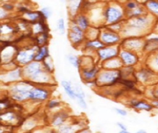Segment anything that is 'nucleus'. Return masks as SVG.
<instances>
[{
  "label": "nucleus",
  "instance_id": "obj_14",
  "mask_svg": "<svg viewBox=\"0 0 158 133\" xmlns=\"http://www.w3.org/2000/svg\"><path fill=\"white\" fill-rule=\"evenodd\" d=\"M120 47L119 46H104L96 52V58L100 65L106 60L118 57Z\"/></svg>",
  "mask_w": 158,
  "mask_h": 133
},
{
  "label": "nucleus",
  "instance_id": "obj_11",
  "mask_svg": "<svg viewBox=\"0 0 158 133\" xmlns=\"http://www.w3.org/2000/svg\"><path fill=\"white\" fill-rule=\"evenodd\" d=\"M68 39L71 45L76 49H81L86 41L85 33L71 21L68 31Z\"/></svg>",
  "mask_w": 158,
  "mask_h": 133
},
{
  "label": "nucleus",
  "instance_id": "obj_21",
  "mask_svg": "<svg viewBox=\"0 0 158 133\" xmlns=\"http://www.w3.org/2000/svg\"><path fill=\"white\" fill-rule=\"evenodd\" d=\"M73 87H74V93H75V100L77 101V103L82 109H87L88 103L86 101V94L83 90L82 87L78 82L73 83Z\"/></svg>",
  "mask_w": 158,
  "mask_h": 133
},
{
  "label": "nucleus",
  "instance_id": "obj_43",
  "mask_svg": "<svg viewBox=\"0 0 158 133\" xmlns=\"http://www.w3.org/2000/svg\"><path fill=\"white\" fill-rule=\"evenodd\" d=\"M40 13H41L42 17L44 20H47L49 18L50 16L52 15V10L50 7H42L41 10H40Z\"/></svg>",
  "mask_w": 158,
  "mask_h": 133
},
{
  "label": "nucleus",
  "instance_id": "obj_48",
  "mask_svg": "<svg viewBox=\"0 0 158 133\" xmlns=\"http://www.w3.org/2000/svg\"><path fill=\"white\" fill-rule=\"evenodd\" d=\"M133 133H147V131L144 130H139L136 131V132H133Z\"/></svg>",
  "mask_w": 158,
  "mask_h": 133
},
{
  "label": "nucleus",
  "instance_id": "obj_35",
  "mask_svg": "<svg viewBox=\"0 0 158 133\" xmlns=\"http://www.w3.org/2000/svg\"><path fill=\"white\" fill-rule=\"evenodd\" d=\"M101 28L97 27L96 26H90L88 29L85 31V33L86 39H98L99 34H100Z\"/></svg>",
  "mask_w": 158,
  "mask_h": 133
},
{
  "label": "nucleus",
  "instance_id": "obj_2",
  "mask_svg": "<svg viewBox=\"0 0 158 133\" xmlns=\"http://www.w3.org/2000/svg\"><path fill=\"white\" fill-rule=\"evenodd\" d=\"M154 17L149 14L126 19L120 34L123 37H145L153 24Z\"/></svg>",
  "mask_w": 158,
  "mask_h": 133
},
{
  "label": "nucleus",
  "instance_id": "obj_29",
  "mask_svg": "<svg viewBox=\"0 0 158 133\" xmlns=\"http://www.w3.org/2000/svg\"><path fill=\"white\" fill-rule=\"evenodd\" d=\"M143 63H144L148 67L152 68L156 73L158 74V51L149 54V55H147V57Z\"/></svg>",
  "mask_w": 158,
  "mask_h": 133
},
{
  "label": "nucleus",
  "instance_id": "obj_54",
  "mask_svg": "<svg viewBox=\"0 0 158 133\" xmlns=\"http://www.w3.org/2000/svg\"><path fill=\"white\" fill-rule=\"evenodd\" d=\"M90 133H91V132H90Z\"/></svg>",
  "mask_w": 158,
  "mask_h": 133
},
{
  "label": "nucleus",
  "instance_id": "obj_4",
  "mask_svg": "<svg viewBox=\"0 0 158 133\" xmlns=\"http://www.w3.org/2000/svg\"><path fill=\"white\" fill-rule=\"evenodd\" d=\"M121 79L122 77H121L120 70H109L101 68L96 79V90L119 86Z\"/></svg>",
  "mask_w": 158,
  "mask_h": 133
},
{
  "label": "nucleus",
  "instance_id": "obj_47",
  "mask_svg": "<svg viewBox=\"0 0 158 133\" xmlns=\"http://www.w3.org/2000/svg\"><path fill=\"white\" fill-rule=\"evenodd\" d=\"M151 103L154 106L155 108H157L158 109V99H153L151 100Z\"/></svg>",
  "mask_w": 158,
  "mask_h": 133
},
{
  "label": "nucleus",
  "instance_id": "obj_19",
  "mask_svg": "<svg viewBox=\"0 0 158 133\" xmlns=\"http://www.w3.org/2000/svg\"><path fill=\"white\" fill-rule=\"evenodd\" d=\"M18 50V46L13 44H7L0 48V62H3L6 65L15 61Z\"/></svg>",
  "mask_w": 158,
  "mask_h": 133
},
{
  "label": "nucleus",
  "instance_id": "obj_41",
  "mask_svg": "<svg viewBox=\"0 0 158 133\" xmlns=\"http://www.w3.org/2000/svg\"><path fill=\"white\" fill-rule=\"evenodd\" d=\"M147 94L151 99H158V82L148 88Z\"/></svg>",
  "mask_w": 158,
  "mask_h": 133
},
{
  "label": "nucleus",
  "instance_id": "obj_36",
  "mask_svg": "<svg viewBox=\"0 0 158 133\" xmlns=\"http://www.w3.org/2000/svg\"><path fill=\"white\" fill-rule=\"evenodd\" d=\"M144 7L147 11H149L153 15H158L157 0H147L144 3Z\"/></svg>",
  "mask_w": 158,
  "mask_h": 133
},
{
  "label": "nucleus",
  "instance_id": "obj_50",
  "mask_svg": "<svg viewBox=\"0 0 158 133\" xmlns=\"http://www.w3.org/2000/svg\"><path fill=\"white\" fill-rule=\"evenodd\" d=\"M102 1H104V2H107V1H110V0H102Z\"/></svg>",
  "mask_w": 158,
  "mask_h": 133
},
{
  "label": "nucleus",
  "instance_id": "obj_16",
  "mask_svg": "<svg viewBox=\"0 0 158 133\" xmlns=\"http://www.w3.org/2000/svg\"><path fill=\"white\" fill-rule=\"evenodd\" d=\"M127 104L130 108L138 111L149 112L155 108L150 102L143 98H139L137 96L130 98L127 100Z\"/></svg>",
  "mask_w": 158,
  "mask_h": 133
},
{
  "label": "nucleus",
  "instance_id": "obj_22",
  "mask_svg": "<svg viewBox=\"0 0 158 133\" xmlns=\"http://www.w3.org/2000/svg\"><path fill=\"white\" fill-rule=\"evenodd\" d=\"M81 125L82 124L80 122H67L60 127L55 130L54 133H77L80 130L85 128Z\"/></svg>",
  "mask_w": 158,
  "mask_h": 133
},
{
  "label": "nucleus",
  "instance_id": "obj_24",
  "mask_svg": "<svg viewBox=\"0 0 158 133\" xmlns=\"http://www.w3.org/2000/svg\"><path fill=\"white\" fill-rule=\"evenodd\" d=\"M158 51V36L150 38H145L143 55H149Z\"/></svg>",
  "mask_w": 158,
  "mask_h": 133
},
{
  "label": "nucleus",
  "instance_id": "obj_44",
  "mask_svg": "<svg viewBox=\"0 0 158 133\" xmlns=\"http://www.w3.org/2000/svg\"><path fill=\"white\" fill-rule=\"evenodd\" d=\"M114 110L117 114H118L120 116H123V117H125V116H126L127 115V111L125 109H124V108L115 107Z\"/></svg>",
  "mask_w": 158,
  "mask_h": 133
},
{
  "label": "nucleus",
  "instance_id": "obj_45",
  "mask_svg": "<svg viewBox=\"0 0 158 133\" xmlns=\"http://www.w3.org/2000/svg\"><path fill=\"white\" fill-rule=\"evenodd\" d=\"M117 127L119 129V130H127V127L124 123L123 122H117Z\"/></svg>",
  "mask_w": 158,
  "mask_h": 133
},
{
  "label": "nucleus",
  "instance_id": "obj_23",
  "mask_svg": "<svg viewBox=\"0 0 158 133\" xmlns=\"http://www.w3.org/2000/svg\"><path fill=\"white\" fill-rule=\"evenodd\" d=\"M73 23L76 24L79 28L85 31L90 26V21L89 17L85 13H80L77 15L75 17L71 20Z\"/></svg>",
  "mask_w": 158,
  "mask_h": 133
},
{
  "label": "nucleus",
  "instance_id": "obj_27",
  "mask_svg": "<svg viewBox=\"0 0 158 133\" xmlns=\"http://www.w3.org/2000/svg\"><path fill=\"white\" fill-rule=\"evenodd\" d=\"M50 50L48 45L40 46V47H37V50L36 51L34 61L42 63L43 60L50 57Z\"/></svg>",
  "mask_w": 158,
  "mask_h": 133
},
{
  "label": "nucleus",
  "instance_id": "obj_30",
  "mask_svg": "<svg viewBox=\"0 0 158 133\" xmlns=\"http://www.w3.org/2000/svg\"><path fill=\"white\" fill-rule=\"evenodd\" d=\"M30 31L35 37V36L39 35L40 34L44 33V32H48L49 31V29H48L47 24L45 23V21L42 20V21H40L32 24Z\"/></svg>",
  "mask_w": 158,
  "mask_h": 133
},
{
  "label": "nucleus",
  "instance_id": "obj_42",
  "mask_svg": "<svg viewBox=\"0 0 158 133\" xmlns=\"http://www.w3.org/2000/svg\"><path fill=\"white\" fill-rule=\"evenodd\" d=\"M57 30L60 35H64L66 33V25H65V21L63 18L58 19L57 22Z\"/></svg>",
  "mask_w": 158,
  "mask_h": 133
},
{
  "label": "nucleus",
  "instance_id": "obj_39",
  "mask_svg": "<svg viewBox=\"0 0 158 133\" xmlns=\"http://www.w3.org/2000/svg\"><path fill=\"white\" fill-rule=\"evenodd\" d=\"M42 68H44V71L48 72V73L53 74L54 71H55V66H54V63L52 61V58L48 57V58H46L45 60H43L42 62Z\"/></svg>",
  "mask_w": 158,
  "mask_h": 133
},
{
  "label": "nucleus",
  "instance_id": "obj_13",
  "mask_svg": "<svg viewBox=\"0 0 158 133\" xmlns=\"http://www.w3.org/2000/svg\"><path fill=\"white\" fill-rule=\"evenodd\" d=\"M23 121L19 114L13 110L7 109L5 112L0 113V124H4V126L20 127Z\"/></svg>",
  "mask_w": 158,
  "mask_h": 133
},
{
  "label": "nucleus",
  "instance_id": "obj_9",
  "mask_svg": "<svg viewBox=\"0 0 158 133\" xmlns=\"http://www.w3.org/2000/svg\"><path fill=\"white\" fill-rule=\"evenodd\" d=\"M145 43V37H123L119 47L132 51L135 53L143 55V47Z\"/></svg>",
  "mask_w": 158,
  "mask_h": 133
},
{
  "label": "nucleus",
  "instance_id": "obj_20",
  "mask_svg": "<svg viewBox=\"0 0 158 133\" xmlns=\"http://www.w3.org/2000/svg\"><path fill=\"white\" fill-rule=\"evenodd\" d=\"M103 47H104V44L101 42L99 39H86L81 50H82L86 55L96 56V52L101 49Z\"/></svg>",
  "mask_w": 158,
  "mask_h": 133
},
{
  "label": "nucleus",
  "instance_id": "obj_18",
  "mask_svg": "<svg viewBox=\"0 0 158 133\" xmlns=\"http://www.w3.org/2000/svg\"><path fill=\"white\" fill-rule=\"evenodd\" d=\"M101 66L99 64H96L89 67H82L80 68V76L82 82L84 84L87 82L95 81L96 79L98 74L101 70Z\"/></svg>",
  "mask_w": 158,
  "mask_h": 133
},
{
  "label": "nucleus",
  "instance_id": "obj_10",
  "mask_svg": "<svg viewBox=\"0 0 158 133\" xmlns=\"http://www.w3.org/2000/svg\"><path fill=\"white\" fill-rule=\"evenodd\" d=\"M98 39L104 46H119L123 40L120 33L109 29L106 26L101 27Z\"/></svg>",
  "mask_w": 158,
  "mask_h": 133
},
{
  "label": "nucleus",
  "instance_id": "obj_38",
  "mask_svg": "<svg viewBox=\"0 0 158 133\" xmlns=\"http://www.w3.org/2000/svg\"><path fill=\"white\" fill-rule=\"evenodd\" d=\"M20 127H21V128L24 130L23 132H30L34 129L35 130V128L36 127V121L34 119H29L23 120Z\"/></svg>",
  "mask_w": 158,
  "mask_h": 133
},
{
  "label": "nucleus",
  "instance_id": "obj_12",
  "mask_svg": "<svg viewBox=\"0 0 158 133\" xmlns=\"http://www.w3.org/2000/svg\"><path fill=\"white\" fill-rule=\"evenodd\" d=\"M118 57L123 66L137 67L141 64V55L130 50L120 48Z\"/></svg>",
  "mask_w": 158,
  "mask_h": 133
},
{
  "label": "nucleus",
  "instance_id": "obj_25",
  "mask_svg": "<svg viewBox=\"0 0 158 133\" xmlns=\"http://www.w3.org/2000/svg\"><path fill=\"white\" fill-rule=\"evenodd\" d=\"M100 66L101 68L109 70H120L123 67L122 62L119 57L111 58L110 60H106L104 63H101Z\"/></svg>",
  "mask_w": 158,
  "mask_h": 133
},
{
  "label": "nucleus",
  "instance_id": "obj_1",
  "mask_svg": "<svg viewBox=\"0 0 158 133\" xmlns=\"http://www.w3.org/2000/svg\"><path fill=\"white\" fill-rule=\"evenodd\" d=\"M23 79L35 85L56 87V82L53 74L48 73L42 68V63L32 61L22 67Z\"/></svg>",
  "mask_w": 158,
  "mask_h": 133
},
{
  "label": "nucleus",
  "instance_id": "obj_33",
  "mask_svg": "<svg viewBox=\"0 0 158 133\" xmlns=\"http://www.w3.org/2000/svg\"><path fill=\"white\" fill-rule=\"evenodd\" d=\"M147 10L145 9L144 6L140 5L139 7H138L135 9L133 10L130 11H125V18L126 19L129 18H136L139 17V16L143 15L145 14H147Z\"/></svg>",
  "mask_w": 158,
  "mask_h": 133
},
{
  "label": "nucleus",
  "instance_id": "obj_8",
  "mask_svg": "<svg viewBox=\"0 0 158 133\" xmlns=\"http://www.w3.org/2000/svg\"><path fill=\"white\" fill-rule=\"evenodd\" d=\"M55 87L35 85L34 84L29 94L28 101L36 104L45 103L52 97Z\"/></svg>",
  "mask_w": 158,
  "mask_h": 133
},
{
  "label": "nucleus",
  "instance_id": "obj_3",
  "mask_svg": "<svg viewBox=\"0 0 158 133\" xmlns=\"http://www.w3.org/2000/svg\"><path fill=\"white\" fill-rule=\"evenodd\" d=\"M34 84L27 80L23 79L15 83L11 84L8 88V97L15 103H24L29 100L30 90Z\"/></svg>",
  "mask_w": 158,
  "mask_h": 133
},
{
  "label": "nucleus",
  "instance_id": "obj_28",
  "mask_svg": "<svg viewBox=\"0 0 158 133\" xmlns=\"http://www.w3.org/2000/svg\"><path fill=\"white\" fill-rule=\"evenodd\" d=\"M83 1L84 0H69L68 4V10L72 18L79 14L80 10H82Z\"/></svg>",
  "mask_w": 158,
  "mask_h": 133
},
{
  "label": "nucleus",
  "instance_id": "obj_51",
  "mask_svg": "<svg viewBox=\"0 0 158 133\" xmlns=\"http://www.w3.org/2000/svg\"><path fill=\"white\" fill-rule=\"evenodd\" d=\"M1 33H2V30L0 29V34H1Z\"/></svg>",
  "mask_w": 158,
  "mask_h": 133
},
{
  "label": "nucleus",
  "instance_id": "obj_5",
  "mask_svg": "<svg viewBox=\"0 0 158 133\" xmlns=\"http://www.w3.org/2000/svg\"><path fill=\"white\" fill-rule=\"evenodd\" d=\"M104 26L120 23L126 20L123 6L119 4H110L106 5L103 10Z\"/></svg>",
  "mask_w": 158,
  "mask_h": 133
},
{
  "label": "nucleus",
  "instance_id": "obj_52",
  "mask_svg": "<svg viewBox=\"0 0 158 133\" xmlns=\"http://www.w3.org/2000/svg\"><path fill=\"white\" fill-rule=\"evenodd\" d=\"M7 133H13V132H7Z\"/></svg>",
  "mask_w": 158,
  "mask_h": 133
},
{
  "label": "nucleus",
  "instance_id": "obj_53",
  "mask_svg": "<svg viewBox=\"0 0 158 133\" xmlns=\"http://www.w3.org/2000/svg\"><path fill=\"white\" fill-rule=\"evenodd\" d=\"M61 1H65V0H61Z\"/></svg>",
  "mask_w": 158,
  "mask_h": 133
},
{
  "label": "nucleus",
  "instance_id": "obj_31",
  "mask_svg": "<svg viewBox=\"0 0 158 133\" xmlns=\"http://www.w3.org/2000/svg\"><path fill=\"white\" fill-rule=\"evenodd\" d=\"M60 86L64 91L65 94L67 95V97L69 99L72 100H75V93H74V87H73V83L71 81H69V80L64 79L60 82Z\"/></svg>",
  "mask_w": 158,
  "mask_h": 133
},
{
  "label": "nucleus",
  "instance_id": "obj_37",
  "mask_svg": "<svg viewBox=\"0 0 158 133\" xmlns=\"http://www.w3.org/2000/svg\"><path fill=\"white\" fill-rule=\"evenodd\" d=\"M66 60L74 68L80 70L81 68V58L80 56L70 53L66 55Z\"/></svg>",
  "mask_w": 158,
  "mask_h": 133
},
{
  "label": "nucleus",
  "instance_id": "obj_49",
  "mask_svg": "<svg viewBox=\"0 0 158 133\" xmlns=\"http://www.w3.org/2000/svg\"><path fill=\"white\" fill-rule=\"evenodd\" d=\"M119 133H133V132H130V131L126 130H120L119 132Z\"/></svg>",
  "mask_w": 158,
  "mask_h": 133
},
{
  "label": "nucleus",
  "instance_id": "obj_34",
  "mask_svg": "<svg viewBox=\"0 0 158 133\" xmlns=\"http://www.w3.org/2000/svg\"><path fill=\"white\" fill-rule=\"evenodd\" d=\"M33 40L36 45L38 46V47H40V46L48 45V42H49L50 40L49 31L44 32V33L35 36L34 37Z\"/></svg>",
  "mask_w": 158,
  "mask_h": 133
},
{
  "label": "nucleus",
  "instance_id": "obj_17",
  "mask_svg": "<svg viewBox=\"0 0 158 133\" xmlns=\"http://www.w3.org/2000/svg\"><path fill=\"white\" fill-rule=\"evenodd\" d=\"M5 73V74H2L0 75V79L9 85L23 79L22 67L19 66L11 68V69L7 70V71Z\"/></svg>",
  "mask_w": 158,
  "mask_h": 133
},
{
  "label": "nucleus",
  "instance_id": "obj_26",
  "mask_svg": "<svg viewBox=\"0 0 158 133\" xmlns=\"http://www.w3.org/2000/svg\"><path fill=\"white\" fill-rule=\"evenodd\" d=\"M23 18L24 21L32 24L36 23V22L40 21H42V20L45 21V20L43 18V17H42V14L40 11L29 10L26 12L25 13H23Z\"/></svg>",
  "mask_w": 158,
  "mask_h": 133
},
{
  "label": "nucleus",
  "instance_id": "obj_32",
  "mask_svg": "<svg viewBox=\"0 0 158 133\" xmlns=\"http://www.w3.org/2000/svg\"><path fill=\"white\" fill-rule=\"evenodd\" d=\"M63 102L62 100L58 98H50L45 103V108L49 111L55 112L56 111L62 108Z\"/></svg>",
  "mask_w": 158,
  "mask_h": 133
},
{
  "label": "nucleus",
  "instance_id": "obj_46",
  "mask_svg": "<svg viewBox=\"0 0 158 133\" xmlns=\"http://www.w3.org/2000/svg\"><path fill=\"white\" fill-rule=\"evenodd\" d=\"M13 7V5H12L11 4H5V5H3V8L5 10H12Z\"/></svg>",
  "mask_w": 158,
  "mask_h": 133
},
{
  "label": "nucleus",
  "instance_id": "obj_40",
  "mask_svg": "<svg viewBox=\"0 0 158 133\" xmlns=\"http://www.w3.org/2000/svg\"><path fill=\"white\" fill-rule=\"evenodd\" d=\"M140 5H141V4L137 0H127L124 3L123 7H124L125 11H130L135 9Z\"/></svg>",
  "mask_w": 158,
  "mask_h": 133
},
{
  "label": "nucleus",
  "instance_id": "obj_15",
  "mask_svg": "<svg viewBox=\"0 0 158 133\" xmlns=\"http://www.w3.org/2000/svg\"><path fill=\"white\" fill-rule=\"evenodd\" d=\"M70 118V113L66 108H62L53 112L50 119V124L54 130H56L65 123L69 122Z\"/></svg>",
  "mask_w": 158,
  "mask_h": 133
},
{
  "label": "nucleus",
  "instance_id": "obj_6",
  "mask_svg": "<svg viewBox=\"0 0 158 133\" xmlns=\"http://www.w3.org/2000/svg\"><path fill=\"white\" fill-rule=\"evenodd\" d=\"M133 79L138 84L152 86L158 82V74L144 63H141L135 68Z\"/></svg>",
  "mask_w": 158,
  "mask_h": 133
},
{
  "label": "nucleus",
  "instance_id": "obj_7",
  "mask_svg": "<svg viewBox=\"0 0 158 133\" xmlns=\"http://www.w3.org/2000/svg\"><path fill=\"white\" fill-rule=\"evenodd\" d=\"M38 46L34 42V40L30 44L18 47L15 61L18 66L23 67L34 60V56Z\"/></svg>",
  "mask_w": 158,
  "mask_h": 133
}]
</instances>
